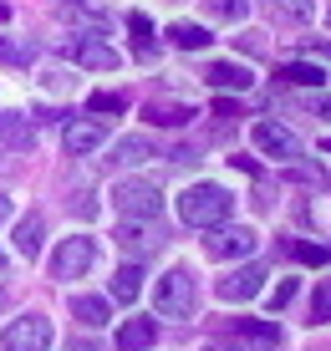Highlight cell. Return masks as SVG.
I'll return each mask as SVG.
<instances>
[{
	"mask_svg": "<svg viewBox=\"0 0 331 351\" xmlns=\"http://www.w3.org/2000/svg\"><path fill=\"white\" fill-rule=\"evenodd\" d=\"M107 143V123L102 117H87V123H67V132H61V148L71 153V158H82V153H97Z\"/></svg>",
	"mask_w": 331,
	"mask_h": 351,
	"instance_id": "cell-10",
	"label": "cell"
},
{
	"mask_svg": "<svg viewBox=\"0 0 331 351\" xmlns=\"http://www.w3.org/2000/svg\"><path fill=\"white\" fill-rule=\"evenodd\" d=\"M265 10H271L275 21H290V26H301V21H311L316 0H260Z\"/></svg>",
	"mask_w": 331,
	"mask_h": 351,
	"instance_id": "cell-23",
	"label": "cell"
},
{
	"mask_svg": "<svg viewBox=\"0 0 331 351\" xmlns=\"http://www.w3.org/2000/svg\"><path fill=\"white\" fill-rule=\"evenodd\" d=\"M255 245H260V234L255 229H244V224H214L209 229V239H204V250H209V260H244V255H255Z\"/></svg>",
	"mask_w": 331,
	"mask_h": 351,
	"instance_id": "cell-5",
	"label": "cell"
},
{
	"mask_svg": "<svg viewBox=\"0 0 331 351\" xmlns=\"http://www.w3.org/2000/svg\"><path fill=\"white\" fill-rule=\"evenodd\" d=\"M0 270H5V255H0Z\"/></svg>",
	"mask_w": 331,
	"mask_h": 351,
	"instance_id": "cell-39",
	"label": "cell"
},
{
	"mask_svg": "<svg viewBox=\"0 0 331 351\" xmlns=\"http://www.w3.org/2000/svg\"><path fill=\"white\" fill-rule=\"evenodd\" d=\"M265 285V265H240L235 275L219 280V300H255Z\"/></svg>",
	"mask_w": 331,
	"mask_h": 351,
	"instance_id": "cell-11",
	"label": "cell"
},
{
	"mask_svg": "<svg viewBox=\"0 0 331 351\" xmlns=\"http://www.w3.org/2000/svg\"><path fill=\"white\" fill-rule=\"evenodd\" d=\"M153 311L168 316V321H189L194 311H199V280H194V270L174 265V270L153 285Z\"/></svg>",
	"mask_w": 331,
	"mask_h": 351,
	"instance_id": "cell-2",
	"label": "cell"
},
{
	"mask_svg": "<svg viewBox=\"0 0 331 351\" xmlns=\"http://www.w3.org/2000/svg\"><path fill=\"white\" fill-rule=\"evenodd\" d=\"M128 31H133V51H138V56H153V51H158L153 21L143 16V10H133V16H128Z\"/></svg>",
	"mask_w": 331,
	"mask_h": 351,
	"instance_id": "cell-24",
	"label": "cell"
},
{
	"mask_svg": "<svg viewBox=\"0 0 331 351\" xmlns=\"http://www.w3.org/2000/svg\"><path fill=\"white\" fill-rule=\"evenodd\" d=\"M229 163H235V168H244V173H260V163H255V158H244V153H235Z\"/></svg>",
	"mask_w": 331,
	"mask_h": 351,
	"instance_id": "cell-33",
	"label": "cell"
},
{
	"mask_svg": "<svg viewBox=\"0 0 331 351\" xmlns=\"http://www.w3.org/2000/svg\"><path fill=\"white\" fill-rule=\"evenodd\" d=\"M143 117H148L153 128H183L194 117V107L189 102H148V107H143Z\"/></svg>",
	"mask_w": 331,
	"mask_h": 351,
	"instance_id": "cell-17",
	"label": "cell"
},
{
	"mask_svg": "<svg viewBox=\"0 0 331 351\" xmlns=\"http://www.w3.org/2000/svg\"><path fill=\"white\" fill-rule=\"evenodd\" d=\"M255 148L265 153V158H280V163H290V158H301V138L290 128H280V123H255Z\"/></svg>",
	"mask_w": 331,
	"mask_h": 351,
	"instance_id": "cell-8",
	"label": "cell"
},
{
	"mask_svg": "<svg viewBox=\"0 0 331 351\" xmlns=\"http://www.w3.org/2000/svg\"><path fill=\"white\" fill-rule=\"evenodd\" d=\"M138 290H143V260H128V265L113 275V300H117V306H133V300H138Z\"/></svg>",
	"mask_w": 331,
	"mask_h": 351,
	"instance_id": "cell-16",
	"label": "cell"
},
{
	"mask_svg": "<svg viewBox=\"0 0 331 351\" xmlns=\"http://www.w3.org/2000/svg\"><path fill=\"white\" fill-rule=\"evenodd\" d=\"M0 62H5V66H31V62H36V46H31V41H10V36H0Z\"/></svg>",
	"mask_w": 331,
	"mask_h": 351,
	"instance_id": "cell-26",
	"label": "cell"
},
{
	"mask_svg": "<svg viewBox=\"0 0 331 351\" xmlns=\"http://www.w3.org/2000/svg\"><path fill=\"white\" fill-rule=\"evenodd\" d=\"M71 351H102V346H92V341H71Z\"/></svg>",
	"mask_w": 331,
	"mask_h": 351,
	"instance_id": "cell-36",
	"label": "cell"
},
{
	"mask_svg": "<svg viewBox=\"0 0 331 351\" xmlns=\"http://www.w3.org/2000/svg\"><path fill=\"white\" fill-rule=\"evenodd\" d=\"M306 51L311 56H331V41H306Z\"/></svg>",
	"mask_w": 331,
	"mask_h": 351,
	"instance_id": "cell-34",
	"label": "cell"
},
{
	"mask_svg": "<svg viewBox=\"0 0 331 351\" xmlns=\"http://www.w3.org/2000/svg\"><path fill=\"white\" fill-rule=\"evenodd\" d=\"M275 77L286 82V87H321V82H326V71L316 66V62H286V66L275 71Z\"/></svg>",
	"mask_w": 331,
	"mask_h": 351,
	"instance_id": "cell-20",
	"label": "cell"
},
{
	"mask_svg": "<svg viewBox=\"0 0 331 351\" xmlns=\"http://www.w3.org/2000/svg\"><path fill=\"white\" fill-rule=\"evenodd\" d=\"M71 316L82 326H107L113 321V306H107L102 295H71Z\"/></svg>",
	"mask_w": 331,
	"mask_h": 351,
	"instance_id": "cell-19",
	"label": "cell"
},
{
	"mask_svg": "<svg viewBox=\"0 0 331 351\" xmlns=\"http://www.w3.org/2000/svg\"><path fill=\"white\" fill-rule=\"evenodd\" d=\"M0 346L5 351H46L52 346V321L46 316H16L5 326V336H0Z\"/></svg>",
	"mask_w": 331,
	"mask_h": 351,
	"instance_id": "cell-7",
	"label": "cell"
},
{
	"mask_svg": "<svg viewBox=\"0 0 331 351\" xmlns=\"http://www.w3.org/2000/svg\"><path fill=\"white\" fill-rule=\"evenodd\" d=\"M168 41H174L179 51H204V46H209V31L194 26V21H174V26H168Z\"/></svg>",
	"mask_w": 331,
	"mask_h": 351,
	"instance_id": "cell-21",
	"label": "cell"
},
{
	"mask_svg": "<svg viewBox=\"0 0 331 351\" xmlns=\"http://www.w3.org/2000/svg\"><path fill=\"white\" fill-rule=\"evenodd\" d=\"M113 204H117L122 219H158V214H163V193H158V184H148V178H122L113 189Z\"/></svg>",
	"mask_w": 331,
	"mask_h": 351,
	"instance_id": "cell-3",
	"label": "cell"
},
{
	"mask_svg": "<svg viewBox=\"0 0 331 351\" xmlns=\"http://www.w3.org/2000/svg\"><path fill=\"white\" fill-rule=\"evenodd\" d=\"M0 21H10V5H5V0H0Z\"/></svg>",
	"mask_w": 331,
	"mask_h": 351,
	"instance_id": "cell-37",
	"label": "cell"
},
{
	"mask_svg": "<svg viewBox=\"0 0 331 351\" xmlns=\"http://www.w3.org/2000/svg\"><path fill=\"white\" fill-rule=\"evenodd\" d=\"M10 209H16V204H10V199H5V193H0V224H5V219H10Z\"/></svg>",
	"mask_w": 331,
	"mask_h": 351,
	"instance_id": "cell-35",
	"label": "cell"
},
{
	"mask_svg": "<svg viewBox=\"0 0 331 351\" xmlns=\"http://www.w3.org/2000/svg\"><path fill=\"white\" fill-rule=\"evenodd\" d=\"M214 117H225V123H229V117H244V107L229 102V97H219V102H214Z\"/></svg>",
	"mask_w": 331,
	"mask_h": 351,
	"instance_id": "cell-32",
	"label": "cell"
},
{
	"mask_svg": "<svg viewBox=\"0 0 331 351\" xmlns=\"http://www.w3.org/2000/svg\"><path fill=\"white\" fill-rule=\"evenodd\" d=\"M209 351H235V346H209Z\"/></svg>",
	"mask_w": 331,
	"mask_h": 351,
	"instance_id": "cell-38",
	"label": "cell"
},
{
	"mask_svg": "<svg viewBox=\"0 0 331 351\" xmlns=\"http://www.w3.org/2000/svg\"><path fill=\"white\" fill-rule=\"evenodd\" d=\"M290 300H296V280H280V285H275V295H271V306L280 311V306H290Z\"/></svg>",
	"mask_w": 331,
	"mask_h": 351,
	"instance_id": "cell-31",
	"label": "cell"
},
{
	"mask_svg": "<svg viewBox=\"0 0 331 351\" xmlns=\"http://www.w3.org/2000/svg\"><path fill=\"white\" fill-rule=\"evenodd\" d=\"M286 255L301 260V265H316V270H321V265H331V250H326V245H306V239H290Z\"/></svg>",
	"mask_w": 331,
	"mask_h": 351,
	"instance_id": "cell-25",
	"label": "cell"
},
{
	"mask_svg": "<svg viewBox=\"0 0 331 351\" xmlns=\"http://www.w3.org/2000/svg\"><path fill=\"white\" fill-rule=\"evenodd\" d=\"M117 245H122V255H133V260H148L153 250H163V229H158V219H122L117 224Z\"/></svg>",
	"mask_w": 331,
	"mask_h": 351,
	"instance_id": "cell-6",
	"label": "cell"
},
{
	"mask_svg": "<svg viewBox=\"0 0 331 351\" xmlns=\"http://www.w3.org/2000/svg\"><path fill=\"white\" fill-rule=\"evenodd\" d=\"M158 341V326L148 316H133V321H122V331H117V351H148Z\"/></svg>",
	"mask_w": 331,
	"mask_h": 351,
	"instance_id": "cell-13",
	"label": "cell"
},
{
	"mask_svg": "<svg viewBox=\"0 0 331 351\" xmlns=\"http://www.w3.org/2000/svg\"><path fill=\"white\" fill-rule=\"evenodd\" d=\"M235 214V193L219 189V184H194L179 193V219L194 224V229H214Z\"/></svg>",
	"mask_w": 331,
	"mask_h": 351,
	"instance_id": "cell-1",
	"label": "cell"
},
{
	"mask_svg": "<svg viewBox=\"0 0 331 351\" xmlns=\"http://www.w3.org/2000/svg\"><path fill=\"white\" fill-rule=\"evenodd\" d=\"M280 178H286V184H301V189H331V173H326V168L321 163H296V158H290L286 168H280Z\"/></svg>",
	"mask_w": 331,
	"mask_h": 351,
	"instance_id": "cell-15",
	"label": "cell"
},
{
	"mask_svg": "<svg viewBox=\"0 0 331 351\" xmlns=\"http://www.w3.org/2000/svg\"><path fill=\"white\" fill-rule=\"evenodd\" d=\"M67 56L77 66H87V71H117L122 66V56L107 41H97V36H77V41H67Z\"/></svg>",
	"mask_w": 331,
	"mask_h": 351,
	"instance_id": "cell-9",
	"label": "cell"
},
{
	"mask_svg": "<svg viewBox=\"0 0 331 351\" xmlns=\"http://www.w3.org/2000/svg\"><path fill=\"white\" fill-rule=\"evenodd\" d=\"M143 158H153V143L148 138H117L113 143V163L117 168H133V163H143Z\"/></svg>",
	"mask_w": 331,
	"mask_h": 351,
	"instance_id": "cell-22",
	"label": "cell"
},
{
	"mask_svg": "<svg viewBox=\"0 0 331 351\" xmlns=\"http://www.w3.org/2000/svg\"><path fill=\"white\" fill-rule=\"evenodd\" d=\"M204 82L219 87V92H250V87H255L250 66H240V62H214L209 71H204Z\"/></svg>",
	"mask_w": 331,
	"mask_h": 351,
	"instance_id": "cell-12",
	"label": "cell"
},
{
	"mask_svg": "<svg viewBox=\"0 0 331 351\" xmlns=\"http://www.w3.org/2000/svg\"><path fill=\"white\" fill-rule=\"evenodd\" d=\"M87 107H92V117H117L122 107H128V97H122V92H92Z\"/></svg>",
	"mask_w": 331,
	"mask_h": 351,
	"instance_id": "cell-27",
	"label": "cell"
},
{
	"mask_svg": "<svg viewBox=\"0 0 331 351\" xmlns=\"http://www.w3.org/2000/svg\"><path fill=\"white\" fill-rule=\"evenodd\" d=\"M92 265H97V239L71 234V239H61L56 255H52V280H82Z\"/></svg>",
	"mask_w": 331,
	"mask_h": 351,
	"instance_id": "cell-4",
	"label": "cell"
},
{
	"mask_svg": "<svg viewBox=\"0 0 331 351\" xmlns=\"http://www.w3.org/2000/svg\"><path fill=\"white\" fill-rule=\"evenodd\" d=\"M301 107L316 117V123H331V97H326L321 87H311V97H301Z\"/></svg>",
	"mask_w": 331,
	"mask_h": 351,
	"instance_id": "cell-29",
	"label": "cell"
},
{
	"mask_svg": "<svg viewBox=\"0 0 331 351\" xmlns=\"http://www.w3.org/2000/svg\"><path fill=\"white\" fill-rule=\"evenodd\" d=\"M311 321H316V326L331 321V280L316 285V295H311Z\"/></svg>",
	"mask_w": 331,
	"mask_h": 351,
	"instance_id": "cell-28",
	"label": "cell"
},
{
	"mask_svg": "<svg viewBox=\"0 0 331 351\" xmlns=\"http://www.w3.org/2000/svg\"><path fill=\"white\" fill-rule=\"evenodd\" d=\"M326 153H331V138H326Z\"/></svg>",
	"mask_w": 331,
	"mask_h": 351,
	"instance_id": "cell-40",
	"label": "cell"
},
{
	"mask_svg": "<svg viewBox=\"0 0 331 351\" xmlns=\"http://www.w3.org/2000/svg\"><path fill=\"white\" fill-rule=\"evenodd\" d=\"M36 143V132H31V123L26 117H16V112H0V148L5 153H26Z\"/></svg>",
	"mask_w": 331,
	"mask_h": 351,
	"instance_id": "cell-14",
	"label": "cell"
},
{
	"mask_svg": "<svg viewBox=\"0 0 331 351\" xmlns=\"http://www.w3.org/2000/svg\"><path fill=\"white\" fill-rule=\"evenodd\" d=\"M209 10L219 21H244L250 16V0H209Z\"/></svg>",
	"mask_w": 331,
	"mask_h": 351,
	"instance_id": "cell-30",
	"label": "cell"
},
{
	"mask_svg": "<svg viewBox=\"0 0 331 351\" xmlns=\"http://www.w3.org/2000/svg\"><path fill=\"white\" fill-rule=\"evenodd\" d=\"M41 239H46L41 214H26V219L16 224V250H21V260H36V255H41Z\"/></svg>",
	"mask_w": 331,
	"mask_h": 351,
	"instance_id": "cell-18",
	"label": "cell"
}]
</instances>
